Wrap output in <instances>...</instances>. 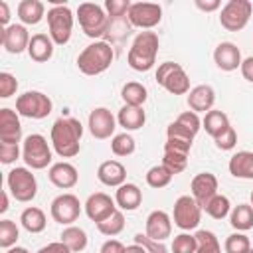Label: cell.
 I'll list each match as a JSON object with an SVG mask.
<instances>
[{
    "label": "cell",
    "mask_w": 253,
    "mask_h": 253,
    "mask_svg": "<svg viewBox=\"0 0 253 253\" xmlns=\"http://www.w3.org/2000/svg\"><path fill=\"white\" fill-rule=\"evenodd\" d=\"M53 40L49 34H34L28 45V55L36 63H45L53 57Z\"/></svg>",
    "instance_id": "24"
},
{
    "label": "cell",
    "mask_w": 253,
    "mask_h": 253,
    "mask_svg": "<svg viewBox=\"0 0 253 253\" xmlns=\"http://www.w3.org/2000/svg\"><path fill=\"white\" fill-rule=\"evenodd\" d=\"M117 123L128 132V130H138L144 126L146 123V113L142 107H130V105H123L119 115H117Z\"/></svg>",
    "instance_id": "28"
},
{
    "label": "cell",
    "mask_w": 253,
    "mask_h": 253,
    "mask_svg": "<svg viewBox=\"0 0 253 253\" xmlns=\"http://www.w3.org/2000/svg\"><path fill=\"white\" fill-rule=\"evenodd\" d=\"M16 91H18V79L12 73L2 71L0 73V97L8 99V97L16 95Z\"/></svg>",
    "instance_id": "46"
},
{
    "label": "cell",
    "mask_w": 253,
    "mask_h": 253,
    "mask_svg": "<svg viewBox=\"0 0 253 253\" xmlns=\"http://www.w3.org/2000/svg\"><path fill=\"white\" fill-rule=\"evenodd\" d=\"M156 83L172 95H188L190 93V77L184 71V67L174 61H164L158 65Z\"/></svg>",
    "instance_id": "8"
},
{
    "label": "cell",
    "mask_w": 253,
    "mask_h": 253,
    "mask_svg": "<svg viewBox=\"0 0 253 253\" xmlns=\"http://www.w3.org/2000/svg\"><path fill=\"white\" fill-rule=\"evenodd\" d=\"M8 190H4L2 192V204H0V213H4V211H8Z\"/></svg>",
    "instance_id": "57"
},
{
    "label": "cell",
    "mask_w": 253,
    "mask_h": 253,
    "mask_svg": "<svg viewBox=\"0 0 253 253\" xmlns=\"http://www.w3.org/2000/svg\"><path fill=\"white\" fill-rule=\"evenodd\" d=\"M47 178H49V182H51L55 188H59V190H69V188H73V186L79 182V172H77V168H75L71 162L61 160V162H55V164L49 166Z\"/></svg>",
    "instance_id": "20"
},
{
    "label": "cell",
    "mask_w": 253,
    "mask_h": 253,
    "mask_svg": "<svg viewBox=\"0 0 253 253\" xmlns=\"http://www.w3.org/2000/svg\"><path fill=\"white\" fill-rule=\"evenodd\" d=\"M158 47H160V40H158V36L154 32H150V30L138 32L136 38L130 43V49H128V55H126V63L134 71H150L154 67V63H156Z\"/></svg>",
    "instance_id": "2"
},
{
    "label": "cell",
    "mask_w": 253,
    "mask_h": 253,
    "mask_svg": "<svg viewBox=\"0 0 253 253\" xmlns=\"http://www.w3.org/2000/svg\"><path fill=\"white\" fill-rule=\"evenodd\" d=\"M194 4H196V8H200L202 12H215V10H219V6H221L219 0H196Z\"/></svg>",
    "instance_id": "54"
},
{
    "label": "cell",
    "mask_w": 253,
    "mask_h": 253,
    "mask_svg": "<svg viewBox=\"0 0 253 253\" xmlns=\"http://www.w3.org/2000/svg\"><path fill=\"white\" fill-rule=\"evenodd\" d=\"M30 40L32 36L24 24H10L8 28H2V34H0L2 47L8 53H16V55L22 51H28Z\"/></svg>",
    "instance_id": "16"
},
{
    "label": "cell",
    "mask_w": 253,
    "mask_h": 253,
    "mask_svg": "<svg viewBox=\"0 0 253 253\" xmlns=\"http://www.w3.org/2000/svg\"><path fill=\"white\" fill-rule=\"evenodd\" d=\"M16 12H18V18H20V22L24 26H36V24H40L43 20L45 6L40 0H22L18 4Z\"/></svg>",
    "instance_id": "27"
},
{
    "label": "cell",
    "mask_w": 253,
    "mask_h": 253,
    "mask_svg": "<svg viewBox=\"0 0 253 253\" xmlns=\"http://www.w3.org/2000/svg\"><path fill=\"white\" fill-rule=\"evenodd\" d=\"M249 253H253V249H251V251H249Z\"/></svg>",
    "instance_id": "60"
},
{
    "label": "cell",
    "mask_w": 253,
    "mask_h": 253,
    "mask_svg": "<svg viewBox=\"0 0 253 253\" xmlns=\"http://www.w3.org/2000/svg\"><path fill=\"white\" fill-rule=\"evenodd\" d=\"M130 6H132V2H128V0H107L103 8H105L107 16H109V18H111V22H113V20L126 18V14H128Z\"/></svg>",
    "instance_id": "43"
},
{
    "label": "cell",
    "mask_w": 253,
    "mask_h": 253,
    "mask_svg": "<svg viewBox=\"0 0 253 253\" xmlns=\"http://www.w3.org/2000/svg\"><path fill=\"white\" fill-rule=\"evenodd\" d=\"M22 158H24L26 166L32 170L47 168L53 160V154H51V146L47 144L45 136L38 134V132L28 134L24 138V144H22Z\"/></svg>",
    "instance_id": "6"
},
{
    "label": "cell",
    "mask_w": 253,
    "mask_h": 253,
    "mask_svg": "<svg viewBox=\"0 0 253 253\" xmlns=\"http://www.w3.org/2000/svg\"><path fill=\"white\" fill-rule=\"evenodd\" d=\"M81 136H83V125L79 119L73 117H59L51 125V148L61 158H73L81 150Z\"/></svg>",
    "instance_id": "1"
},
{
    "label": "cell",
    "mask_w": 253,
    "mask_h": 253,
    "mask_svg": "<svg viewBox=\"0 0 253 253\" xmlns=\"http://www.w3.org/2000/svg\"><path fill=\"white\" fill-rule=\"evenodd\" d=\"M49 213L53 217V221L61 223V225H73L77 221V217L81 215V202L75 194H59L53 202H51V208H49Z\"/></svg>",
    "instance_id": "13"
},
{
    "label": "cell",
    "mask_w": 253,
    "mask_h": 253,
    "mask_svg": "<svg viewBox=\"0 0 253 253\" xmlns=\"http://www.w3.org/2000/svg\"><path fill=\"white\" fill-rule=\"evenodd\" d=\"M172 178H174V174L166 166H162V164H156V166L148 168V172H146V184L150 188H154V190L166 188L172 182Z\"/></svg>",
    "instance_id": "35"
},
{
    "label": "cell",
    "mask_w": 253,
    "mask_h": 253,
    "mask_svg": "<svg viewBox=\"0 0 253 253\" xmlns=\"http://www.w3.org/2000/svg\"><path fill=\"white\" fill-rule=\"evenodd\" d=\"M229 223L233 229H237L241 233L249 231L253 227V206L251 204H239V206L231 208Z\"/></svg>",
    "instance_id": "31"
},
{
    "label": "cell",
    "mask_w": 253,
    "mask_h": 253,
    "mask_svg": "<svg viewBox=\"0 0 253 253\" xmlns=\"http://www.w3.org/2000/svg\"><path fill=\"white\" fill-rule=\"evenodd\" d=\"M134 243L142 245L146 249V253H168V247L164 245V241L150 239L146 233H136L134 235Z\"/></svg>",
    "instance_id": "45"
},
{
    "label": "cell",
    "mask_w": 253,
    "mask_h": 253,
    "mask_svg": "<svg viewBox=\"0 0 253 253\" xmlns=\"http://www.w3.org/2000/svg\"><path fill=\"white\" fill-rule=\"evenodd\" d=\"M22 150H20V144H4L0 142V162L2 164H12L20 158Z\"/></svg>",
    "instance_id": "49"
},
{
    "label": "cell",
    "mask_w": 253,
    "mask_h": 253,
    "mask_svg": "<svg viewBox=\"0 0 253 253\" xmlns=\"http://www.w3.org/2000/svg\"><path fill=\"white\" fill-rule=\"evenodd\" d=\"M229 117L223 113V111H217V109H211L204 115L202 119V128H206V132L211 136V138H217L219 134H223L227 128H229Z\"/></svg>",
    "instance_id": "29"
},
{
    "label": "cell",
    "mask_w": 253,
    "mask_h": 253,
    "mask_svg": "<svg viewBox=\"0 0 253 253\" xmlns=\"http://www.w3.org/2000/svg\"><path fill=\"white\" fill-rule=\"evenodd\" d=\"M22 140V123L16 111L4 107L0 109V142L20 144Z\"/></svg>",
    "instance_id": "18"
},
{
    "label": "cell",
    "mask_w": 253,
    "mask_h": 253,
    "mask_svg": "<svg viewBox=\"0 0 253 253\" xmlns=\"http://www.w3.org/2000/svg\"><path fill=\"white\" fill-rule=\"evenodd\" d=\"M59 237H61L59 241H63V243L69 247L71 253L83 251V249L87 247V241H89L85 229H81V227H77V225H67V227L61 231Z\"/></svg>",
    "instance_id": "33"
},
{
    "label": "cell",
    "mask_w": 253,
    "mask_h": 253,
    "mask_svg": "<svg viewBox=\"0 0 253 253\" xmlns=\"http://www.w3.org/2000/svg\"><path fill=\"white\" fill-rule=\"evenodd\" d=\"M125 251H126V247L119 239H107L101 245V253H125Z\"/></svg>",
    "instance_id": "52"
},
{
    "label": "cell",
    "mask_w": 253,
    "mask_h": 253,
    "mask_svg": "<svg viewBox=\"0 0 253 253\" xmlns=\"http://www.w3.org/2000/svg\"><path fill=\"white\" fill-rule=\"evenodd\" d=\"M253 4L249 0H229L219 12V24L227 32H241L251 18Z\"/></svg>",
    "instance_id": "10"
},
{
    "label": "cell",
    "mask_w": 253,
    "mask_h": 253,
    "mask_svg": "<svg viewBox=\"0 0 253 253\" xmlns=\"http://www.w3.org/2000/svg\"><path fill=\"white\" fill-rule=\"evenodd\" d=\"M115 202H117V208L125 211H134L142 204V190L132 182H125L123 186L117 188Z\"/></svg>",
    "instance_id": "25"
},
{
    "label": "cell",
    "mask_w": 253,
    "mask_h": 253,
    "mask_svg": "<svg viewBox=\"0 0 253 253\" xmlns=\"http://www.w3.org/2000/svg\"><path fill=\"white\" fill-rule=\"evenodd\" d=\"M111 150L115 156H130L136 150V142H134L132 134L121 132V134H115L111 138Z\"/></svg>",
    "instance_id": "37"
},
{
    "label": "cell",
    "mask_w": 253,
    "mask_h": 253,
    "mask_svg": "<svg viewBox=\"0 0 253 253\" xmlns=\"http://www.w3.org/2000/svg\"><path fill=\"white\" fill-rule=\"evenodd\" d=\"M126 20L130 26L146 32L160 24L162 8H160V4H154V2H132L130 10L126 14Z\"/></svg>",
    "instance_id": "12"
},
{
    "label": "cell",
    "mask_w": 253,
    "mask_h": 253,
    "mask_svg": "<svg viewBox=\"0 0 253 253\" xmlns=\"http://www.w3.org/2000/svg\"><path fill=\"white\" fill-rule=\"evenodd\" d=\"M125 253H146V249L142 247V245H138V243H132V245H128L126 247V251Z\"/></svg>",
    "instance_id": "56"
},
{
    "label": "cell",
    "mask_w": 253,
    "mask_h": 253,
    "mask_svg": "<svg viewBox=\"0 0 253 253\" xmlns=\"http://www.w3.org/2000/svg\"><path fill=\"white\" fill-rule=\"evenodd\" d=\"M192 144L184 142V140H176V138H166L164 142V150H172V152H182V154H190Z\"/></svg>",
    "instance_id": "50"
},
{
    "label": "cell",
    "mask_w": 253,
    "mask_h": 253,
    "mask_svg": "<svg viewBox=\"0 0 253 253\" xmlns=\"http://www.w3.org/2000/svg\"><path fill=\"white\" fill-rule=\"evenodd\" d=\"M121 97L125 101V105H130V107H142L148 99V91L142 83L138 81H128L123 85L121 89Z\"/></svg>",
    "instance_id": "32"
},
{
    "label": "cell",
    "mask_w": 253,
    "mask_h": 253,
    "mask_svg": "<svg viewBox=\"0 0 253 253\" xmlns=\"http://www.w3.org/2000/svg\"><path fill=\"white\" fill-rule=\"evenodd\" d=\"M202 210H204L210 217H213V219H223V217H227V215L231 213V202H229L227 196L215 194Z\"/></svg>",
    "instance_id": "34"
},
{
    "label": "cell",
    "mask_w": 253,
    "mask_h": 253,
    "mask_svg": "<svg viewBox=\"0 0 253 253\" xmlns=\"http://www.w3.org/2000/svg\"><path fill=\"white\" fill-rule=\"evenodd\" d=\"M10 8H8V2L6 0H0V24L2 28H8L10 24Z\"/></svg>",
    "instance_id": "55"
},
{
    "label": "cell",
    "mask_w": 253,
    "mask_h": 253,
    "mask_svg": "<svg viewBox=\"0 0 253 253\" xmlns=\"http://www.w3.org/2000/svg\"><path fill=\"white\" fill-rule=\"evenodd\" d=\"M20 223L30 233H42L47 225V219H45L43 210H40L36 206H30L20 213Z\"/></svg>",
    "instance_id": "30"
},
{
    "label": "cell",
    "mask_w": 253,
    "mask_h": 253,
    "mask_svg": "<svg viewBox=\"0 0 253 253\" xmlns=\"http://www.w3.org/2000/svg\"><path fill=\"white\" fill-rule=\"evenodd\" d=\"M6 253H30L26 247H20V245H14L10 249H6Z\"/></svg>",
    "instance_id": "58"
},
{
    "label": "cell",
    "mask_w": 253,
    "mask_h": 253,
    "mask_svg": "<svg viewBox=\"0 0 253 253\" xmlns=\"http://www.w3.org/2000/svg\"><path fill=\"white\" fill-rule=\"evenodd\" d=\"M196 241H198L196 253H221L219 239H217L215 233L210 231V229H200V231H196Z\"/></svg>",
    "instance_id": "36"
},
{
    "label": "cell",
    "mask_w": 253,
    "mask_h": 253,
    "mask_svg": "<svg viewBox=\"0 0 253 253\" xmlns=\"http://www.w3.org/2000/svg\"><path fill=\"white\" fill-rule=\"evenodd\" d=\"M36 253H71V251L63 241H51V243L40 247Z\"/></svg>",
    "instance_id": "51"
},
{
    "label": "cell",
    "mask_w": 253,
    "mask_h": 253,
    "mask_svg": "<svg viewBox=\"0 0 253 253\" xmlns=\"http://www.w3.org/2000/svg\"><path fill=\"white\" fill-rule=\"evenodd\" d=\"M194 132L192 130H188L186 126H182L178 121H174V123H170L168 125V128H166V138H176V140H184V142H194Z\"/></svg>",
    "instance_id": "44"
},
{
    "label": "cell",
    "mask_w": 253,
    "mask_h": 253,
    "mask_svg": "<svg viewBox=\"0 0 253 253\" xmlns=\"http://www.w3.org/2000/svg\"><path fill=\"white\" fill-rule=\"evenodd\" d=\"M190 196L204 208L215 194H217V178L211 172H200L192 178L190 184Z\"/></svg>",
    "instance_id": "17"
},
{
    "label": "cell",
    "mask_w": 253,
    "mask_h": 253,
    "mask_svg": "<svg viewBox=\"0 0 253 253\" xmlns=\"http://www.w3.org/2000/svg\"><path fill=\"white\" fill-rule=\"evenodd\" d=\"M229 174L233 178L241 180H253V152L251 150H239L229 158Z\"/></svg>",
    "instance_id": "26"
},
{
    "label": "cell",
    "mask_w": 253,
    "mask_h": 253,
    "mask_svg": "<svg viewBox=\"0 0 253 253\" xmlns=\"http://www.w3.org/2000/svg\"><path fill=\"white\" fill-rule=\"evenodd\" d=\"M83 208H85L87 217L91 221H95V225H97V223L105 221L109 215H113L117 211V202H115V198H111L105 192H95L87 198Z\"/></svg>",
    "instance_id": "15"
},
{
    "label": "cell",
    "mask_w": 253,
    "mask_h": 253,
    "mask_svg": "<svg viewBox=\"0 0 253 253\" xmlns=\"http://www.w3.org/2000/svg\"><path fill=\"white\" fill-rule=\"evenodd\" d=\"M20 237V229L12 219H2L0 221V247L2 249H10L16 245Z\"/></svg>",
    "instance_id": "39"
},
{
    "label": "cell",
    "mask_w": 253,
    "mask_h": 253,
    "mask_svg": "<svg viewBox=\"0 0 253 253\" xmlns=\"http://www.w3.org/2000/svg\"><path fill=\"white\" fill-rule=\"evenodd\" d=\"M182 126H186L188 130H192L194 134H198V130L202 128V119L198 117V113H194V111H184L182 115H178V119H176Z\"/></svg>",
    "instance_id": "47"
},
{
    "label": "cell",
    "mask_w": 253,
    "mask_h": 253,
    "mask_svg": "<svg viewBox=\"0 0 253 253\" xmlns=\"http://www.w3.org/2000/svg\"><path fill=\"white\" fill-rule=\"evenodd\" d=\"M97 229H99V233H103V235H107V237L119 235V233L125 229V215H123V211L117 210V211H115L113 215H109L105 221L97 223Z\"/></svg>",
    "instance_id": "38"
},
{
    "label": "cell",
    "mask_w": 253,
    "mask_h": 253,
    "mask_svg": "<svg viewBox=\"0 0 253 253\" xmlns=\"http://www.w3.org/2000/svg\"><path fill=\"white\" fill-rule=\"evenodd\" d=\"M144 233L156 241L168 239L172 235V217L164 210L150 211L146 217V223H144Z\"/></svg>",
    "instance_id": "19"
},
{
    "label": "cell",
    "mask_w": 253,
    "mask_h": 253,
    "mask_svg": "<svg viewBox=\"0 0 253 253\" xmlns=\"http://www.w3.org/2000/svg\"><path fill=\"white\" fill-rule=\"evenodd\" d=\"M113 59H115V51H113L111 43L97 40V42L89 43L87 47H83V51L77 55V67L83 75L95 77V75L105 73L111 67Z\"/></svg>",
    "instance_id": "3"
},
{
    "label": "cell",
    "mask_w": 253,
    "mask_h": 253,
    "mask_svg": "<svg viewBox=\"0 0 253 253\" xmlns=\"http://www.w3.org/2000/svg\"><path fill=\"white\" fill-rule=\"evenodd\" d=\"M251 206H253V192H251Z\"/></svg>",
    "instance_id": "59"
},
{
    "label": "cell",
    "mask_w": 253,
    "mask_h": 253,
    "mask_svg": "<svg viewBox=\"0 0 253 253\" xmlns=\"http://www.w3.org/2000/svg\"><path fill=\"white\" fill-rule=\"evenodd\" d=\"M196 247H198V241H196V235L184 231V233H178L174 239H172V253H196Z\"/></svg>",
    "instance_id": "42"
},
{
    "label": "cell",
    "mask_w": 253,
    "mask_h": 253,
    "mask_svg": "<svg viewBox=\"0 0 253 253\" xmlns=\"http://www.w3.org/2000/svg\"><path fill=\"white\" fill-rule=\"evenodd\" d=\"M213 61L221 71H235L241 67V51L231 42H221L213 49Z\"/></svg>",
    "instance_id": "21"
},
{
    "label": "cell",
    "mask_w": 253,
    "mask_h": 253,
    "mask_svg": "<svg viewBox=\"0 0 253 253\" xmlns=\"http://www.w3.org/2000/svg\"><path fill=\"white\" fill-rule=\"evenodd\" d=\"M77 22L87 38H101L111 28V18L107 16L105 8L95 2H83L77 6Z\"/></svg>",
    "instance_id": "4"
},
{
    "label": "cell",
    "mask_w": 253,
    "mask_h": 253,
    "mask_svg": "<svg viewBox=\"0 0 253 253\" xmlns=\"http://www.w3.org/2000/svg\"><path fill=\"white\" fill-rule=\"evenodd\" d=\"M97 178L103 186L109 188H119L126 182V168L119 160H105L97 168Z\"/></svg>",
    "instance_id": "23"
},
{
    "label": "cell",
    "mask_w": 253,
    "mask_h": 253,
    "mask_svg": "<svg viewBox=\"0 0 253 253\" xmlns=\"http://www.w3.org/2000/svg\"><path fill=\"white\" fill-rule=\"evenodd\" d=\"M239 71H241V75H243L245 81L253 83V55H249V57H245V59L241 61Z\"/></svg>",
    "instance_id": "53"
},
{
    "label": "cell",
    "mask_w": 253,
    "mask_h": 253,
    "mask_svg": "<svg viewBox=\"0 0 253 253\" xmlns=\"http://www.w3.org/2000/svg\"><path fill=\"white\" fill-rule=\"evenodd\" d=\"M53 111L51 99L42 91H26L16 99V113L26 119L42 121Z\"/></svg>",
    "instance_id": "9"
},
{
    "label": "cell",
    "mask_w": 253,
    "mask_h": 253,
    "mask_svg": "<svg viewBox=\"0 0 253 253\" xmlns=\"http://www.w3.org/2000/svg\"><path fill=\"white\" fill-rule=\"evenodd\" d=\"M213 142H215V146L219 150H233L235 144H237V132H235V128L229 126L223 134H219L217 138H213Z\"/></svg>",
    "instance_id": "48"
},
{
    "label": "cell",
    "mask_w": 253,
    "mask_h": 253,
    "mask_svg": "<svg viewBox=\"0 0 253 253\" xmlns=\"http://www.w3.org/2000/svg\"><path fill=\"white\" fill-rule=\"evenodd\" d=\"M223 249H225V253H249L251 251V241L245 233L235 231V233L227 235V239L223 243Z\"/></svg>",
    "instance_id": "40"
},
{
    "label": "cell",
    "mask_w": 253,
    "mask_h": 253,
    "mask_svg": "<svg viewBox=\"0 0 253 253\" xmlns=\"http://www.w3.org/2000/svg\"><path fill=\"white\" fill-rule=\"evenodd\" d=\"M89 132L93 138L97 140H105L115 136V128H117V117L107 109V107H97L89 113V121H87Z\"/></svg>",
    "instance_id": "14"
},
{
    "label": "cell",
    "mask_w": 253,
    "mask_h": 253,
    "mask_svg": "<svg viewBox=\"0 0 253 253\" xmlns=\"http://www.w3.org/2000/svg\"><path fill=\"white\" fill-rule=\"evenodd\" d=\"M186 101H188L190 111H194V113H204V115H206V113L211 111L213 105H215V91H213L211 85H204V83H202V85H196V87L190 89Z\"/></svg>",
    "instance_id": "22"
},
{
    "label": "cell",
    "mask_w": 253,
    "mask_h": 253,
    "mask_svg": "<svg viewBox=\"0 0 253 253\" xmlns=\"http://www.w3.org/2000/svg\"><path fill=\"white\" fill-rule=\"evenodd\" d=\"M172 219H174V225L180 227L182 231L196 229L202 221V206L192 196H180L174 202Z\"/></svg>",
    "instance_id": "11"
},
{
    "label": "cell",
    "mask_w": 253,
    "mask_h": 253,
    "mask_svg": "<svg viewBox=\"0 0 253 253\" xmlns=\"http://www.w3.org/2000/svg\"><path fill=\"white\" fill-rule=\"evenodd\" d=\"M47 34L53 40L55 45H65L71 40V32H73V12L67 4H59V6H51L47 10Z\"/></svg>",
    "instance_id": "7"
},
{
    "label": "cell",
    "mask_w": 253,
    "mask_h": 253,
    "mask_svg": "<svg viewBox=\"0 0 253 253\" xmlns=\"http://www.w3.org/2000/svg\"><path fill=\"white\" fill-rule=\"evenodd\" d=\"M162 166H166L174 176L184 172L186 166H188V154H182V152H172V150H164V156H162Z\"/></svg>",
    "instance_id": "41"
},
{
    "label": "cell",
    "mask_w": 253,
    "mask_h": 253,
    "mask_svg": "<svg viewBox=\"0 0 253 253\" xmlns=\"http://www.w3.org/2000/svg\"><path fill=\"white\" fill-rule=\"evenodd\" d=\"M6 186H8V192L12 194V198L22 204L32 202L38 194V180L32 174V170L26 166L12 168L6 176Z\"/></svg>",
    "instance_id": "5"
}]
</instances>
